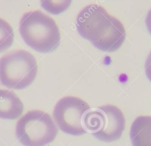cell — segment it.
<instances>
[{"label": "cell", "instance_id": "8", "mask_svg": "<svg viewBox=\"0 0 151 146\" xmlns=\"http://www.w3.org/2000/svg\"><path fill=\"white\" fill-rule=\"evenodd\" d=\"M130 138L133 146H151V116H139L133 121Z\"/></svg>", "mask_w": 151, "mask_h": 146}, {"label": "cell", "instance_id": "4", "mask_svg": "<svg viewBox=\"0 0 151 146\" xmlns=\"http://www.w3.org/2000/svg\"><path fill=\"white\" fill-rule=\"evenodd\" d=\"M58 128L51 116L41 110H31L17 121L15 134L24 146H44L52 142Z\"/></svg>", "mask_w": 151, "mask_h": 146}, {"label": "cell", "instance_id": "9", "mask_svg": "<svg viewBox=\"0 0 151 146\" xmlns=\"http://www.w3.org/2000/svg\"><path fill=\"white\" fill-rule=\"evenodd\" d=\"M14 38L13 29L10 24L0 18V53L9 48Z\"/></svg>", "mask_w": 151, "mask_h": 146}, {"label": "cell", "instance_id": "11", "mask_svg": "<svg viewBox=\"0 0 151 146\" xmlns=\"http://www.w3.org/2000/svg\"><path fill=\"white\" fill-rule=\"evenodd\" d=\"M145 73L148 79L151 82V51H150L145 65Z\"/></svg>", "mask_w": 151, "mask_h": 146}, {"label": "cell", "instance_id": "1", "mask_svg": "<svg viewBox=\"0 0 151 146\" xmlns=\"http://www.w3.org/2000/svg\"><path fill=\"white\" fill-rule=\"evenodd\" d=\"M77 32L99 50L113 52L118 50L126 38L122 22L98 4H90L78 13L76 21Z\"/></svg>", "mask_w": 151, "mask_h": 146}, {"label": "cell", "instance_id": "12", "mask_svg": "<svg viewBox=\"0 0 151 146\" xmlns=\"http://www.w3.org/2000/svg\"><path fill=\"white\" fill-rule=\"evenodd\" d=\"M146 24L149 32L151 34V9L149 11L146 15Z\"/></svg>", "mask_w": 151, "mask_h": 146}, {"label": "cell", "instance_id": "6", "mask_svg": "<svg viewBox=\"0 0 151 146\" xmlns=\"http://www.w3.org/2000/svg\"><path fill=\"white\" fill-rule=\"evenodd\" d=\"M83 99L73 96L60 99L53 109V117L58 128L64 133L78 136L87 133L85 119L90 111Z\"/></svg>", "mask_w": 151, "mask_h": 146}, {"label": "cell", "instance_id": "3", "mask_svg": "<svg viewBox=\"0 0 151 146\" xmlns=\"http://www.w3.org/2000/svg\"><path fill=\"white\" fill-rule=\"evenodd\" d=\"M37 71L35 58L27 50H14L0 59V82L9 89L28 87L35 79Z\"/></svg>", "mask_w": 151, "mask_h": 146}, {"label": "cell", "instance_id": "7", "mask_svg": "<svg viewBox=\"0 0 151 146\" xmlns=\"http://www.w3.org/2000/svg\"><path fill=\"white\" fill-rule=\"evenodd\" d=\"M23 111V103L13 92L0 89V118L14 120Z\"/></svg>", "mask_w": 151, "mask_h": 146}, {"label": "cell", "instance_id": "5", "mask_svg": "<svg viewBox=\"0 0 151 146\" xmlns=\"http://www.w3.org/2000/svg\"><path fill=\"white\" fill-rule=\"evenodd\" d=\"M87 132L97 139L111 142L119 139L125 128V118L116 106L109 104L91 109L85 119Z\"/></svg>", "mask_w": 151, "mask_h": 146}, {"label": "cell", "instance_id": "2", "mask_svg": "<svg viewBox=\"0 0 151 146\" xmlns=\"http://www.w3.org/2000/svg\"><path fill=\"white\" fill-rule=\"evenodd\" d=\"M19 30L25 43L38 52L47 53L59 46L60 34L57 24L40 11L25 13L21 18Z\"/></svg>", "mask_w": 151, "mask_h": 146}, {"label": "cell", "instance_id": "10", "mask_svg": "<svg viewBox=\"0 0 151 146\" xmlns=\"http://www.w3.org/2000/svg\"><path fill=\"white\" fill-rule=\"evenodd\" d=\"M72 0H40L41 7L48 12L58 15L65 11L71 4Z\"/></svg>", "mask_w": 151, "mask_h": 146}]
</instances>
